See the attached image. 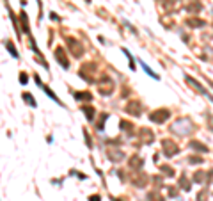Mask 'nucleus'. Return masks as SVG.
<instances>
[{
  "mask_svg": "<svg viewBox=\"0 0 213 201\" xmlns=\"http://www.w3.org/2000/svg\"><path fill=\"white\" fill-rule=\"evenodd\" d=\"M194 130H195V126H194V123H192L188 118H180V119L174 121L172 126H170V132L176 134V135H180V137L188 135V134H192Z\"/></svg>",
  "mask_w": 213,
  "mask_h": 201,
  "instance_id": "nucleus-1",
  "label": "nucleus"
},
{
  "mask_svg": "<svg viewBox=\"0 0 213 201\" xmlns=\"http://www.w3.org/2000/svg\"><path fill=\"white\" fill-rule=\"evenodd\" d=\"M169 118H170V110L169 109H156V110H153V112L149 114V121H153V123H156V125L165 123Z\"/></svg>",
  "mask_w": 213,
  "mask_h": 201,
  "instance_id": "nucleus-2",
  "label": "nucleus"
},
{
  "mask_svg": "<svg viewBox=\"0 0 213 201\" xmlns=\"http://www.w3.org/2000/svg\"><path fill=\"white\" fill-rule=\"evenodd\" d=\"M98 86H99V93H101L103 96H109V94L114 93V82H112V78L107 77V75H101Z\"/></svg>",
  "mask_w": 213,
  "mask_h": 201,
  "instance_id": "nucleus-3",
  "label": "nucleus"
},
{
  "mask_svg": "<svg viewBox=\"0 0 213 201\" xmlns=\"http://www.w3.org/2000/svg\"><path fill=\"white\" fill-rule=\"evenodd\" d=\"M66 45H68V48L71 50V55L73 57H82L84 55V46L80 41H77L75 38H66Z\"/></svg>",
  "mask_w": 213,
  "mask_h": 201,
  "instance_id": "nucleus-4",
  "label": "nucleus"
},
{
  "mask_svg": "<svg viewBox=\"0 0 213 201\" xmlns=\"http://www.w3.org/2000/svg\"><path fill=\"white\" fill-rule=\"evenodd\" d=\"M162 150H164L165 157L170 158V157H174L176 153L180 151V146H178L176 142H172L170 139H164V141H162Z\"/></svg>",
  "mask_w": 213,
  "mask_h": 201,
  "instance_id": "nucleus-5",
  "label": "nucleus"
},
{
  "mask_svg": "<svg viewBox=\"0 0 213 201\" xmlns=\"http://www.w3.org/2000/svg\"><path fill=\"white\" fill-rule=\"evenodd\" d=\"M124 112H126V114H130V116L139 118V116L142 114V103L139 102V100H130L128 105L124 107Z\"/></svg>",
  "mask_w": 213,
  "mask_h": 201,
  "instance_id": "nucleus-6",
  "label": "nucleus"
},
{
  "mask_svg": "<svg viewBox=\"0 0 213 201\" xmlns=\"http://www.w3.org/2000/svg\"><path fill=\"white\" fill-rule=\"evenodd\" d=\"M55 59H57V62H59L64 70L69 68V59H68V55H66V52H64L62 46H57V48H55Z\"/></svg>",
  "mask_w": 213,
  "mask_h": 201,
  "instance_id": "nucleus-7",
  "label": "nucleus"
},
{
  "mask_svg": "<svg viewBox=\"0 0 213 201\" xmlns=\"http://www.w3.org/2000/svg\"><path fill=\"white\" fill-rule=\"evenodd\" d=\"M139 139H140L142 144H151V142L155 141V134L149 128H144L142 126L140 130H139Z\"/></svg>",
  "mask_w": 213,
  "mask_h": 201,
  "instance_id": "nucleus-8",
  "label": "nucleus"
},
{
  "mask_svg": "<svg viewBox=\"0 0 213 201\" xmlns=\"http://www.w3.org/2000/svg\"><path fill=\"white\" fill-rule=\"evenodd\" d=\"M185 80L188 82V84H190V86H194V87H195V89H197V91H199V93H202V94H204V96H208V98H210V100H211V102H213V94H210V93H208L206 89H204V87H202L201 84H199V82L195 80V78H192L190 75H186V77H185Z\"/></svg>",
  "mask_w": 213,
  "mask_h": 201,
  "instance_id": "nucleus-9",
  "label": "nucleus"
},
{
  "mask_svg": "<svg viewBox=\"0 0 213 201\" xmlns=\"http://www.w3.org/2000/svg\"><path fill=\"white\" fill-rule=\"evenodd\" d=\"M80 110H82V112H85V118H87L89 123H93V121H94V114H96L94 107H91V105H82V107H80Z\"/></svg>",
  "mask_w": 213,
  "mask_h": 201,
  "instance_id": "nucleus-10",
  "label": "nucleus"
},
{
  "mask_svg": "<svg viewBox=\"0 0 213 201\" xmlns=\"http://www.w3.org/2000/svg\"><path fill=\"white\" fill-rule=\"evenodd\" d=\"M75 98H77V102H93V94L89 91H77Z\"/></svg>",
  "mask_w": 213,
  "mask_h": 201,
  "instance_id": "nucleus-11",
  "label": "nucleus"
},
{
  "mask_svg": "<svg viewBox=\"0 0 213 201\" xmlns=\"http://www.w3.org/2000/svg\"><path fill=\"white\" fill-rule=\"evenodd\" d=\"M109 158L112 162H121L124 158V153L121 151V150H109Z\"/></svg>",
  "mask_w": 213,
  "mask_h": 201,
  "instance_id": "nucleus-12",
  "label": "nucleus"
},
{
  "mask_svg": "<svg viewBox=\"0 0 213 201\" xmlns=\"http://www.w3.org/2000/svg\"><path fill=\"white\" fill-rule=\"evenodd\" d=\"M148 182H149L148 174H144V173H140L137 178H133V185H137V187H146Z\"/></svg>",
  "mask_w": 213,
  "mask_h": 201,
  "instance_id": "nucleus-13",
  "label": "nucleus"
},
{
  "mask_svg": "<svg viewBox=\"0 0 213 201\" xmlns=\"http://www.w3.org/2000/svg\"><path fill=\"white\" fill-rule=\"evenodd\" d=\"M20 22H22V25H23V32L30 36V25H28V18H27V13L25 11L20 13Z\"/></svg>",
  "mask_w": 213,
  "mask_h": 201,
  "instance_id": "nucleus-14",
  "label": "nucleus"
},
{
  "mask_svg": "<svg viewBox=\"0 0 213 201\" xmlns=\"http://www.w3.org/2000/svg\"><path fill=\"white\" fill-rule=\"evenodd\" d=\"M142 164H144V160H142V158L139 157V155H133V157L130 158V167H133L135 171H140Z\"/></svg>",
  "mask_w": 213,
  "mask_h": 201,
  "instance_id": "nucleus-15",
  "label": "nucleus"
},
{
  "mask_svg": "<svg viewBox=\"0 0 213 201\" xmlns=\"http://www.w3.org/2000/svg\"><path fill=\"white\" fill-rule=\"evenodd\" d=\"M146 201H165V198L160 194L158 190H151V192H148V196H146Z\"/></svg>",
  "mask_w": 213,
  "mask_h": 201,
  "instance_id": "nucleus-16",
  "label": "nucleus"
},
{
  "mask_svg": "<svg viewBox=\"0 0 213 201\" xmlns=\"http://www.w3.org/2000/svg\"><path fill=\"white\" fill-rule=\"evenodd\" d=\"M188 146L192 148V150H195V151H201V153H208L210 150H208V146H204V144H201L199 141H190V144Z\"/></svg>",
  "mask_w": 213,
  "mask_h": 201,
  "instance_id": "nucleus-17",
  "label": "nucleus"
},
{
  "mask_svg": "<svg viewBox=\"0 0 213 201\" xmlns=\"http://www.w3.org/2000/svg\"><path fill=\"white\" fill-rule=\"evenodd\" d=\"M41 89H43V91L46 93V94H48V96L52 98V100H53L55 103H59V105H62V102H60V100H59V96H57V94H55V93L52 91V89H50L48 86H44V84H43V86H41Z\"/></svg>",
  "mask_w": 213,
  "mask_h": 201,
  "instance_id": "nucleus-18",
  "label": "nucleus"
},
{
  "mask_svg": "<svg viewBox=\"0 0 213 201\" xmlns=\"http://www.w3.org/2000/svg\"><path fill=\"white\" fill-rule=\"evenodd\" d=\"M186 25H188V27L201 29V27H204V25H206V22H204V20H197V18H188V20H186Z\"/></svg>",
  "mask_w": 213,
  "mask_h": 201,
  "instance_id": "nucleus-19",
  "label": "nucleus"
},
{
  "mask_svg": "<svg viewBox=\"0 0 213 201\" xmlns=\"http://www.w3.org/2000/svg\"><path fill=\"white\" fill-rule=\"evenodd\" d=\"M4 46L7 48V52L11 54V57H14V59H18V52H16V48H14V45H13V41H4Z\"/></svg>",
  "mask_w": 213,
  "mask_h": 201,
  "instance_id": "nucleus-20",
  "label": "nucleus"
},
{
  "mask_svg": "<svg viewBox=\"0 0 213 201\" xmlns=\"http://www.w3.org/2000/svg\"><path fill=\"white\" fill-rule=\"evenodd\" d=\"M139 62H140V66H142V70L146 71V73H148V75H149V77H153L155 80H160V77H158V75H156V73H155V71H153V70H151V68H149V66H148V64H146V62H144V61H139Z\"/></svg>",
  "mask_w": 213,
  "mask_h": 201,
  "instance_id": "nucleus-21",
  "label": "nucleus"
},
{
  "mask_svg": "<svg viewBox=\"0 0 213 201\" xmlns=\"http://www.w3.org/2000/svg\"><path fill=\"white\" fill-rule=\"evenodd\" d=\"M183 190H190V183H188V180H186V173H183L180 176V183H178Z\"/></svg>",
  "mask_w": 213,
  "mask_h": 201,
  "instance_id": "nucleus-22",
  "label": "nucleus"
},
{
  "mask_svg": "<svg viewBox=\"0 0 213 201\" xmlns=\"http://www.w3.org/2000/svg\"><path fill=\"white\" fill-rule=\"evenodd\" d=\"M119 126H121V130L128 132V134H130V135H131V128H133V125H131L130 121H124V119H123V121H121V123H119Z\"/></svg>",
  "mask_w": 213,
  "mask_h": 201,
  "instance_id": "nucleus-23",
  "label": "nucleus"
},
{
  "mask_svg": "<svg viewBox=\"0 0 213 201\" xmlns=\"http://www.w3.org/2000/svg\"><path fill=\"white\" fill-rule=\"evenodd\" d=\"M23 100H25L30 107H38V103L34 102V98H32V94H30V93H23Z\"/></svg>",
  "mask_w": 213,
  "mask_h": 201,
  "instance_id": "nucleus-24",
  "label": "nucleus"
},
{
  "mask_svg": "<svg viewBox=\"0 0 213 201\" xmlns=\"http://www.w3.org/2000/svg\"><path fill=\"white\" fill-rule=\"evenodd\" d=\"M107 118H109V114H107V112H103V114H101V118L98 119V123H96V128H98L99 132L103 130V123H105V119H107Z\"/></svg>",
  "mask_w": 213,
  "mask_h": 201,
  "instance_id": "nucleus-25",
  "label": "nucleus"
},
{
  "mask_svg": "<svg viewBox=\"0 0 213 201\" xmlns=\"http://www.w3.org/2000/svg\"><path fill=\"white\" fill-rule=\"evenodd\" d=\"M162 173L165 176H174V169L170 167V166H162Z\"/></svg>",
  "mask_w": 213,
  "mask_h": 201,
  "instance_id": "nucleus-26",
  "label": "nucleus"
},
{
  "mask_svg": "<svg viewBox=\"0 0 213 201\" xmlns=\"http://www.w3.org/2000/svg\"><path fill=\"white\" fill-rule=\"evenodd\" d=\"M206 198H208V189L204 187V189H201V192L197 194V201H206Z\"/></svg>",
  "mask_w": 213,
  "mask_h": 201,
  "instance_id": "nucleus-27",
  "label": "nucleus"
},
{
  "mask_svg": "<svg viewBox=\"0 0 213 201\" xmlns=\"http://www.w3.org/2000/svg\"><path fill=\"white\" fill-rule=\"evenodd\" d=\"M123 52H124V54H126V57H128V62H130V68H131V70H135V61H133V57H131V54H130V52H128V50H126V48H123Z\"/></svg>",
  "mask_w": 213,
  "mask_h": 201,
  "instance_id": "nucleus-28",
  "label": "nucleus"
},
{
  "mask_svg": "<svg viewBox=\"0 0 213 201\" xmlns=\"http://www.w3.org/2000/svg\"><path fill=\"white\" fill-rule=\"evenodd\" d=\"M202 180H204V173L202 171H199V173L194 174V178H192V182H195V183H201Z\"/></svg>",
  "mask_w": 213,
  "mask_h": 201,
  "instance_id": "nucleus-29",
  "label": "nucleus"
},
{
  "mask_svg": "<svg viewBox=\"0 0 213 201\" xmlns=\"http://www.w3.org/2000/svg\"><path fill=\"white\" fill-rule=\"evenodd\" d=\"M202 160H204V158H202V157H197V155H194V157L188 158V162H190V164H201Z\"/></svg>",
  "mask_w": 213,
  "mask_h": 201,
  "instance_id": "nucleus-30",
  "label": "nucleus"
},
{
  "mask_svg": "<svg viewBox=\"0 0 213 201\" xmlns=\"http://www.w3.org/2000/svg\"><path fill=\"white\" fill-rule=\"evenodd\" d=\"M84 137H85V142H87V148H93V142H91V137H89V132L84 130Z\"/></svg>",
  "mask_w": 213,
  "mask_h": 201,
  "instance_id": "nucleus-31",
  "label": "nucleus"
},
{
  "mask_svg": "<svg viewBox=\"0 0 213 201\" xmlns=\"http://www.w3.org/2000/svg\"><path fill=\"white\" fill-rule=\"evenodd\" d=\"M27 80H28V77L25 75V73H20V82H22V84H27Z\"/></svg>",
  "mask_w": 213,
  "mask_h": 201,
  "instance_id": "nucleus-32",
  "label": "nucleus"
},
{
  "mask_svg": "<svg viewBox=\"0 0 213 201\" xmlns=\"http://www.w3.org/2000/svg\"><path fill=\"white\" fill-rule=\"evenodd\" d=\"M89 201H101V198H99L98 194H94V196H91V198H89Z\"/></svg>",
  "mask_w": 213,
  "mask_h": 201,
  "instance_id": "nucleus-33",
  "label": "nucleus"
},
{
  "mask_svg": "<svg viewBox=\"0 0 213 201\" xmlns=\"http://www.w3.org/2000/svg\"><path fill=\"white\" fill-rule=\"evenodd\" d=\"M169 196H176V189H174V187H170V189H169Z\"/></svg>",
  "mask_w": 213,
  "mask_h": 201,
  "instance_id": "nucleus-34",
  "label": "nucleus"
},
{
  "mask_svg": "<svg viewBox=\"0 0 213 201\" xmlns=\"http://www.w3.org/2000/svg\"><path fill=\"white\" fill-rule=\"evenodd\" d=\"M210 125H211V130H213V116H210Z\"/></svg>",
  "mask_w": 213,
  "mask_h": 201,
  "instance_id": "nucleus-35",
  "label": "nucleus"
}]
</instances>
